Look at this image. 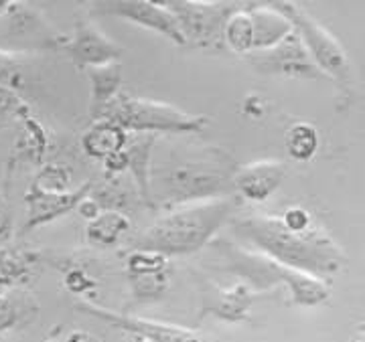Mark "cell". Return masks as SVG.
I'll list each match as a JSON object with an SVG mask.
<instances>
[{"label":"cell","instance_id":"obj_4","mask_svg":"<svg viewBox=\"0 0 365 342\" xmlns=\"http://www.w3.org/2000/svg\"><path fill=\"white\" fill-rule=\"evenodd\" d=\"M225 262L230 263V267L250 277H262V279H270V282H287L290 286V292L294 296V300L299 304H313L325 302L329 298V286L325 282H321L319 277L309 276L307 272H299L287 267L282 263L274 262L268 255H254L240 251L234 245H225Z\"/></svg>","mask_w":365,"mask_h":342},{"label":"cell","instance_id":"obj_15","mask_svg":"<svg viewBox=\"0 0 365 342\" xmlns=\"http://www.w3.org/2000/svg\"><path fill=\"white\" fill-rule=\"evenodd\" d=\"M287 148L290 156L297 160H309L314 156L317 148H319V136L311 124L299 122L294 126H290L287 132Z\"/></svg>","mask_w":365,"mask_h":342},{"label":"cell","instance_id":"obj_6","mask_svg":"<svg viewBox=\"0 0 365 342\" xmlns=\"http://www.w3.org/2000/svg\"><path fill=\"white\" fill-rule=\"evenodd\" d=\"M276 9L284 14L292 25L299 26L302 43L307 45L309 53H313V57L317 59V63L323 67V71L337 79H345L349 75V61L345 57V51L341 49V45L331 33H327L319 23H314L297 4L287 6L282 2H276Z\"/></svg>","mask_w":365,"mask_h":342},{"label":"cell","instance_id":"obj_9","mask_svg":"<svg viewBox=\"0 0 365 342\" xmlns=\"http://www.w3.org/2000/svg\"><path fill=\"white\" fill-rule=\"evenodd\" d=\"M287 169L278 160H262L244 169H237L234 176L235 188L250 201H266L280 186Z\"/></svg>","mask_w":365,"mask_h":342},{"label":"cell","instance_id":"obj_1","mask_svg":"<svg viewBox=\"0 0 365 342\" xmlns=\"http://www.w3.org/2000/svg\"><path fill=\"white\" fill-rule=\"evenodd\" d=\"M235 229L250 243L258 245L264 255L299 272L329 274L339 269V247L317 231L297 233L276 217H250L235 223Z\"/></svg>","mask_w":365,"mask_h":342},{"label":"cell","instance_id":"obj_18","mask_svg":"<svg viewBox=\"0 0 365 342\" xmlns=\"http://www.w3.org/2000/svg\"><path fill=\"white\" fill-rule=\"evenodd\" d=\"M165 263H167V257L163 253L136 250L128 260V267L134 274L143 276V274H158Z\"/></svg>","mask_w":365,"mask_h":342},{"label":"cell","instance_id":"obj_14","mask_svg":"<svg viewBox=\"0 0 365 342\" xmlns=\"http://www.w3.org/2000/svg\"><path fill=\"white\" fill-rule=\"evenodd\" d=\"M128 227H130L128 219L122 217L120 213H104L91 221L88 227V237L91 243L106 247V245H114L118 237L122 235Z\"/></svg>","mask_w":365,"mask_h":342},{"label":"cell","instance_id":"obj_20","mask_svg":"<svg viewBox=\"0 0 365 342\" xmlns=\"http://www.w3.org/2000/svg\"><path fill=\"white\" fill-rule=\"evenodd\" d=\"M13 306L6 298H0V330L13 324Z\"/></svg>","mask_w":365,"mask_h":342},{"label":"cell","instance_id":"obj_7","mask_svg":"<svg viewBox=\"0 0 365 342\" xmlns=\"http://www.w3.org/2000/svg\"><path fill=\"white\" fill-rule=\"evenodd\" d=\"M175 13L185 37L197 41L215 39L223 35L225 21L230 18V6L220 2H170L167 4Z\"/></svg>","mask_w":365,"mask_h":342},{"label":"cell","instance_id":"obj_8","mask_svg":"<svg viewBox=\"0 0 365 342\" xmlns=\"http://www.w3.org/2000/svg\"><path fill=\"white\" fill-rule=\"evenodd\" d=\"M110 4H112V6H108L110 13L122 14L138 25L160 31L169 39L185 43L181 25L167 4H155V2H110Z\"/></svg>","mask_w":365,"mask_h":342},{"label":"cell","instance_id":"obj_21","mask_svg":"<svg viewBox=\"0 0 365 342\" xmlns=\"http://www.w3.org/2000/svg\"><path fill=\"white\" fill-rule=\"evenodd\" d=\"M351 342H365V324H359V326H357Z\"/></svg>","mask_w":365,"mask_h":342},{"label":"cell","instance_id":"obj_5","mask_svg":"<svg viewBox=\"0 0 365 342\" xmlns=\"http://www.w3.org/2000/svg\"><path fill=\"white\" fill-rule=\"evenodd\" d=\"M112 124L138 132H197L205 126L203 118H191L181 109L150 100L120 97L106 105Z\"/></svg>","mask_w":365,"mask_h":342},{"label":"cell","instance_id":"obj_19","mask_svg":"<svg viewBox=\"0 0 365 342\" xmlns=\"http://www.w3.org/2000/svg\"><path fill=\"white\" fill-rule=\"evenodd\" d=\"M282 221L287 223L288 229H292V231H297V233H304V231H309L311 217H309V213L304 209L294 207V209L287 210V215H284Z\"/></svg>","mask_w":365,"mask_h":342},{"label":"cell","instance_id":"obj_12","mask_svg":"<svg viewBox=\"0 0 365 342\" xmlns=\"http://www.w3.org/2000/svg\"><path fill=\"white\" fill-rule=\"evenodd\" d=\"M83 144H86L90 154L110 158L118 154V152H122V148L126 144V136H124V132L118 124L106 122V124L96 126L83 138Z\"/></svg>","mask_w":365,"mask_h":342},{"label":"cell","instance_id":"obj_11","mask_svg":"<svg viewBox=\"0 0 365 342\" xmlns=\"http://www.w3.org/2000/svg\"><path fill=\"white\" fill-rule=\"evenodd\" d=\"M120 49L114 43L100 35L93 26H83L79 31L76 45H73V55L79 57L81 61H88L91 65H106L110 63L112 57H116Z\"/></svg>","mask_w":365,"mask_h":342},{"label":"cell","instance_id":"obj_10","mask_svg":"<svg viewBox=\"0 0 365 342\" xmlns=\"http://www.w3.org/2000/svg\"><path fill=\"white\" fill-rule=\"evenodd\" d=\"M252 18H254V49L276 47L280 41L290 35L292 23L276 6L274 11L260 6L252 13Z\"/></svg>","mask_w":365,"mask_h":342},{"label":"cell","instance_id":"obj_2","mask_svg":"<svg viewBox=\"0 0 365 342\" xmlns=\"http://www.w3.org/2000/svg\"><path fill=\"white\" fill-rule=\"evenodd\" d=\"M234 203L227 198L201 201L173 210L150 225L134 241V247L155 253H191L203 247L222 223L232 215Z\"/></svg>","mask_w":365,"mask_h":342},{"label":"cell","instance_id":"obj_17","mask_svg":"<svg viewBox=\"0 0 365 342\" xmlns=\"http://www.w3.org/2000/svg\"><path fill=\"white\" fill-rule=\"evenodd\" d=\"M91 81H93V93H96V102L106 104L112 100V95L118 90L120 83V67L114 63H106V65L91 67Z\"/></svg>","mask_w":365,"mask_h":342},{"label":"cell","instance_id":"obj_3","mask_svg":"<svg viewBox=\"0 0 365 342\" xmlns=\"http://www.w3.org/2000/svg\"><path fill=\"white\" fill-rule=\"evenodd\" d=\"M230 156L217 150H207L173 164L163 172L160 183L167 197L175 203L203 201L225 188V181H234Z\"/></svg>","mask_w":365,"mask_h":342},{"label":"cell","instance_id":"obj_16","mask_svg":"<svg viewBox=\"0 0 365 342\" xmlns=\"http://www.w3.org/2000/svg\"><path fill=\"white\" fill-rule=\"evenodd\" d=\"M128 328H136L157 338L158 342H205L201 341L193 332H187L181 328H173V326H163L157 322H148V320H126Z\"/></svg>","mask_w":365,"mask_h":342},{"label":"cell","instance_id":"obj_13","mask_svg":"<svg viewBox=\"0 0 365 342\" xmlns=\"http://www.w3.org/2000/svg\"><path fill=\"white\" fill-rule=\"evenodd\" d=\"M223 39L235 53H248L254 49V18L244 11L230 14L223 26Z\"/></svg>","mask_w":365,"mask_h":342}]
</instances>
